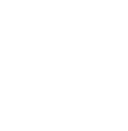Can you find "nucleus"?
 Masks as SVG:
<instances>
[]
</instances>
